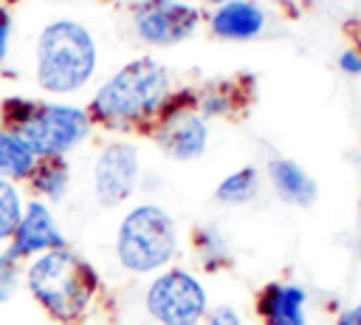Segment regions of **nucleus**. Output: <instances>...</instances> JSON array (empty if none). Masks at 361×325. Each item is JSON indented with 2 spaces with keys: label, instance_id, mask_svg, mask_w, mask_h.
I'll return each mask as SVG.
<instances>
[{
  "label": "nucleus",
  "instance_id": "dca6fc26",
  "mask_svg": "<svg viewBox=\"0 0 361 325\" xmlns=\"http://www.w3.org/2000/svg\"><path fill=\"white\" fill-rule=\"evenodd\" d=\"M259 189V175L254 167H243L237 172H231L228 178L220 181V187L214 189V198L223 203H245L257 195Z\"/></svg>",
  "mask_w": 361,
  "mask_h": 325
},
{
  "label": "nucleus",
  "instance_id": "412c9836",
  "mask_svg": "<svg viewBox=\"0 0 361 325\" xmlns=\"http://www.w3.org/2000/svg\"><path fill=\"white\" fill-rule=\"evenodd\" d=\"M338 65L347 73H361V54L358 51H344L341 59H338Z\"/></svg>",
  "mask_w": 361,
  "mask_h": 325
},
{
  "label": "nucleus",
  "instance_id": "a211bd4d",
  "mask_svg": "<svg viewBox=\"0 0 361 325\" xmlns=\"http://www.w3.org/2000/svg\"><path fill=\"white\" fill-rule=\"evenodd\" d=\"M197 246H200V252L206 254L209 268H212V266L217 268V263H220V257H223V240H220V235H217L214 229H200V232H197Z\"/></svg>",
  "mask_w": 361,
  "mask_h": 325
},
{
  "label": "nucleus",
  "instance_id": "6e6552de",
  "mask_svg": "<svg viewBox=\"0 0 361 325\" xmlns=\"http://www.w3.org/2000/svg\"><path fill=\"white\" fill-rule=\"evenodd\" d=\"M138 181V153L133 144H107L93 170V187L102 206H116L135 189Z\"/></svg>",
  "mask_w": 361,
  "mask_h": 325
},
{
  "label": "nucleus",
  "instance_id": "39448f33",
  "mask_svg": "<svg viewBox=\"0 0 361 325\" xmlns=\"http://www.w3.org/2000/svg\"><path fill=\"white\" fill-rule=\"evenodd\" d=\"M178 246L175 220L155 203H141L118 226L116 254L127 271L147 274L172 260Z\"/></svg>",
  "mask_w": 361,
  "mask_h": 325
},
{
  "label": "nucleus",
  "instance_id": "9d476101",
  "mask_svg": "<svg viewBox=\"0 0 361 325\" xmlns=\"http://www.w3.org/2000/svg\"><path fill=\"white\" fill-rule=\"evenodd\" d=\"M307 291L290 283H268L257 294V314L265 325H305Z\"/></svg>",
  "mask_w": 361,
  "mask_h": 325
},
{
  "label": "nucleus",
  "instance_id": "4468645a",
  "mask_svg": "<svg viewBox=\"0 0 361 325\" xmlns=\"http://www.w3.org/2000/svg\"><path fill=\"white\" fill-rule=\"evenodd\" d=\"M28 181H31V189L51 198V201H59L68 189V164L62 155H48V158H37L31 172H28Z\"/></svg>",
  "mask_w": 361,
  "mask_h": 325
},
{
  "label": "nucleus",
  "instance_id": "f3484780",
  "mask_svg": "<svg viewBox=\"0 0 361 325\" xmlns=\"http://www.w3.org/2000/svg\"><path fill=\"white\" fill-rule=\"evenodd\" d=\"M20 218H23V203H20L17 189L8 181H0V240L17 232Z\"/></svg>",
  "mask_w": 361,
  "mask_h": 325
},
{
  "label": "nucleus",
  "instance_id": "f8f14e48",
  "mask_svg": "<svg viewBox=\"0 0 361 325\" xmlns=\"http://www.w3.org/2000/svg\"><path fill=\"white\" fill-rule=\"evenodd\" d=\"M268 178L274 184V189L279 192V198L293 206H310L319 195V187L310 178V172H305L290 158H274L268 164Z\"/></svg>",
  "mask_w": 361,
  "mask_h": 325
},
{
  "label": "nucleus",
  "instance_id": "7ed1b4c3",
  "mask_svg": "<svg viewBox=\"0 0 361 325\" xmlns=\"http://www.w3.org/2000/svg\"><path fill=\"white\" fill-rule=\"evenodd\" d=\"M96 65V45L85 25L56 20L42 28L37 45V82L51 93H71L87 82Z\"/></svg>",
  "mask_w": 361,
  "mask_h": 325
},
{
  "label": "nucleus",
  "instance_id": "f257e3e1",
  "mask_svg": "<svg viewBox=\"0 0 361 325\" xmlns=\"http://www.w3.org/2000/svg\"><path fill=\"white\" fill-rule=\"evenodd\" d=\"M28 288L54 319L76 322L87 311L99 288V277L79 254L68 249H51L28 268Z\"/></svg>",
  "mask_w": 361,
  "mask_h": 325
},
{
  "label": "nucleus",
  "instance_id": "1a4fd4ad",
  "mask_svg": "<svg viewBox=\"0 0 361 325\" xmlns=\"http://www.w3.org/2000/svg\"><path fill=\"white\" fill-rule=\"evenodd\" d=\"M11 249L6 257L17 260V257H25V254H34V252H51V249H65V237L51 215V209L42 203V201H31L20 218V226L17 232L11 235Z\"/></svg>",
  "mask_w": 361,
  "mask_h": 325
},
{
  "label": "nucleus",
  "instance_id": "6ab92c4d",
  "mask_svg": "<svg viewBox=\"0 0 361 325\" xmlns=\"http://www.w3.org/2000/svg\"><path fill=\"white\" fill-rule=\"evenodd\" d=\"M14 283H17L14 260L11 257H0V302L14 291Z\"/></svg>",
  "mask_w": 361,
  "mask_h": 325
},
{
  "label": "nucleus",
  "instance_id": "f03ea898",
  "mask_svg": "<svg viewBox=\"0 0 361 325\" xmlns=\"http://www.w3.org/2000/svg\"><path fill=\"white\" fill-rule=\"evenodd\" d=\"M3 122L37 158L62 155L90 133V116L85 110L71 105H37L28 99H6Z\"/></svg>",
  "mask_w": 361,
  "mask_h": 325
},
{
  "label": "nucleus",
  "instance_id": "0eeeda50",
  "mask_svg": "<svg viewBox=\"0 0 361 325\" xmlns=\"http://www.w3.org/2000/svg\"><path fill=\"white\" fill-rule=\"evenodd\" d=\"M197 25V11L175 0H144L135 8V31L152 45H172L186 40Z\"/></svg>",
  "mask_w": 361,
  "mask_h": 325
},
{
  "label": "nucleus",
  "instance_id": "20e7f679",
  "mask_svg": "<svg viewBox=\"0 0 361 325\" xmlns=\"http://www.w3.org/2000/svg\"><path fill=\"white\" fill-rule=\"evenodd\" d=\"M166 71L155 59H135L124 65L93 99V116L104 124L141 122L166 99Z\"/></svg>",
  "mask_w": 361,
  "mask_h": 325
},
{
  "label": "nucleus",
  "instance_id": "5701e85b",
  "mask_svg": "<svg viewBox=\"0 0 361 325\" xmlns=\"http://www.w3.org/2000/svg\"><path fill=\"white\" fill-rule=\"evenodd\" d=\"M336 325H361V302H358L355 308L344 311V314L338 317V322H336Z\"/></svg>",
  "mask_w": 361,
  "mask_h": 325
},
{
  "label": "nucleus",
  "instance_id": "393cba45",
  "mask_svg": "<svg viewBox=\"0 0 361 325\" xmlns=\"http://www.w3.org/2000/svg\"><path fill=\"white\" fill-rule=\"evenodd\" d=\"M214 3H223V0H214Z\"/></svg>",
  "mask_w": 361,
  "mask_h": 325
},
{
  "label": "nucleus",
  "instance_id": "4be33fe9",
  "mask_svg": "<svg viewBox=\"0 0 361 325\" xmlns=\"http://www.w3.org/2000/svg\"><path fill=\"white\" fill-rule=\"evenodd\" d=\"M8 31H11V20L8 14L0 8V59L6 57V45H8Z\"/></svg>",
  "mask_w": 361,
  "mask_h": 325
},
{
  "label": "nucleus",
  "instance_id": "2eb2a0df",
  "mask_svg": "<svg viewBox=\"0 0 361 325\" xmlns=\"http://www.w3.org/2000/svg\"><path fill=\"white\" fill-rule=\"evenodd\" d=\"M34 161H37V155L28 150V144L20 136H14L8 130H0V175L28 178Z\"/></svg>",
  "mask_w": 361,
  "mask_h": 325
},
{
  "label": "nucleus",
  "instance_id": "aec40b11",
  "mask_svg": "<svg viewBox=\"0 0 361 325\" xmlns=\"http://www.w3.org/2000/svg\"><path fill=\"white\" fill-rule=\"evenodd\" d=\"M206 325H243V319L231 305H217L214 311H209Z\"/></svg>",
  "mask_w": 361,
  "mask_h": 325
},
{
  "label": "nucleus",
  "instance_id": "ddd939ff",
  "mask_svg": "<svg viewBox=\"0 0 361 325\" xmlns=\"http://www.w3.org/2000/svg\"><path fill=\"white\" fill-rule=\"evenodd\" d=\"M265 17L257 6L245 3V0H234V3H226L214 17H212V28L214 34L220 37H228V40H248L254 34H259Z\"/></svg>",
  "mask_w": 361,
  "mask_h": 325
},
{
  "label": "nucleus",
  "instance_id": "9b49d317",
  "mask_svg": "<svg viewBox=\"0 0 361 325\" xmlns=\"http://www.w3.org/2000/svg\"><path fill=\"white\" fill-rule=\"evenodd\" d=\"M161 147L166 150V155L178 158V161H189L197 158L206 150V124L200 116H195L192 110L164 122V130L158 133Z\"/></svg>",
  "mask_w": 361,
  "mask_h": 325
},
{
  "label": "nucleus",
  "instance_id": "423d86ee",
  "mask_svg": "<svg viewBox=\"0 0 361 325\" xmlns=\"http://www.w3.org/2000/svg\"><path fill=\"white\" fill-rule=\"evenodd\" d=\"M147 311L158 325H197L206 317V291L183 268L164 271L147 291Z\"/></svg>",
  "mask_w": 361,
  "mask_h": 325
},
{
  "label": "nucleus",
  "instance_id": "b1692460",
  "mask_svg": "<svg viewBox=\"0 0 361 325\" xmlns=\"http://www.w3.org/2000/svg\"><path fill=\"white\" fill-rule=\"evenodd\" d=\"M358 254H361V240H358Z\"/></svg>",
  "mask_w": 361,
  "mask_h": 325
}]
</instances>
